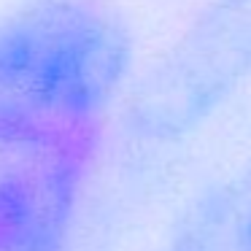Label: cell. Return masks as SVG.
I'll return each mask as SVG.
<instances>
[{
  "instance_id": "cell-1",
  "label": "cell",
  "mask_w": 251,
  "mask_h": 251,
  "mask_svg": "<svg viewBox=\"0 0 251 251\" xmlns=\"http://www.w3.org/2000/svg\"><path fill=\"white\" fill-rule=\"evenodd\" d=\"M132 65V33L108 0H27L0 17V122L100 127Z\"/></svg>"
},
{
  "instance_id": "cell-2",
  "label": "cell",
  "mask_w": 251,
  "mask_h": 251,
  "mask_svg": "<svg viewBox=\"0 0 251 251\" xmlns=\"http://www.w3.org/2000/svg\"><path fill=\"white\" fill-rule=\"evenodd\" d=\"M98 138L0 122V251H68Z\"/></svg>"
},
{
  "instance_id": "cell-3",
  "label": "cell",
  "mask_w": 251,
  "mask_h": 251,
  "mask_svg": "<svg viewBox=\"0 0 251 251\" xmlns=\"http://www.w3.org/2000/svg\"><path fill=\"white\" fill-rule=\"evenodd\" d=\"M246 0L213 8L141 84L125 114L135 141L170 143L195 130L251 62V27L238 17Z\"/></svg>"
},
{
  "instance_id": "cell-4",
  "label": "cell",
  "mask_w": 251,
  "mask_h": 251,
  "mask_svg": "<svg viewBox=\"0 0 251 251\" xmlns=\"http://www.w3.org/2000/svg\"><path fill=\"white\" fill-rule=\"evenodd\" d=\"M159 251H251V159L192 197Z\"/></svg>"
}]
</instances>
